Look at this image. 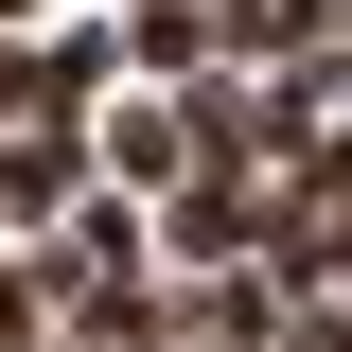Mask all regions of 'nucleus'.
Wrapping results in <instances>:
<instances>
[{
	"instance_id": "1",
	"label": "nucleus",
	"mask_w": 352,
	"mask_h": 352,
	"mask_svg": "<svg viewBox=\"0 0 352 352\" xmlns=\"http://www.w3.org/2000/svg\"><path fill=\"white\" fill-rule=\"evenodd\" d=\"M18 335H36V282H18V264H0V352H18Z\"/></svg>"
}]
</instances>
